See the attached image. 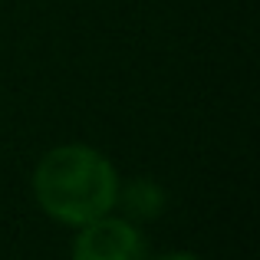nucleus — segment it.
Listing matches in <instances>:
<instances>
[{
    "instance_id": "1",
    "label": "nucleus",
    "mask_w": 260,
    "mask_h": 260,
    "mask_svg": "<svg viewBox=\"0 0 260 260\" xmlns=\"http://www.w3.org/2000/svg\"><path fill=\"white\" fill-rule=\"evenodd\" d=\"M119 172L92 145L66 142L37 161L33 172V198L40 211L53 221L83 228L95 217L115 211L119 198Z\"/></svg>"
},
{
    "instance_id": "2",
    "label": "nucleus",
    "mask_w": 260,
    "mask_h": 260,
    "mask_svg": "<svg viewBox=\"0 0 260 260\" xmlns=\"http://www.w3.org/2000/svg\"><path fill=\"white\" fill-rule=\"evenodd\" d=\"M73 260H148V247L135 221L109 211L76 228Z\"/></svg>"
},
{
    "instance_id": "3",
    "label": "nucleus",
    "mask_w": 260,
    "mask_h": 260,
    "mask_svg": "<svg viewBox=\"0 0 260 260\" xmlns=\"http://www.w3.org/2000/svg\"><path fill=\"white\" fill-rule=\"evenodd\" d=\"M115 208H122V217L128 221H152L165 211V188L152 178H135L125 188L119 184Z\"/></svg>"
},
{
    "instance_id": "4",
    "label": "nucleus",
    "mask_w": 260,
    "mask_h": 260,
    "mask_svg": "<svg viewBox=\"0 0 260 260\" xmlns=\"http://www.w3.org/2000/svg\"><path fill=\"white\" fill-rule=\"evenodd\" d=\"M158 260H201V257H194V254H165Z\"/></svg>"
}]
</instances>
